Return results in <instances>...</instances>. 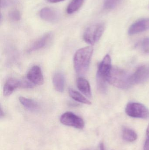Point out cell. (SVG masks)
I'll return each instance as SVG.
<instances>
[{"label": "cell", "instance_id": "cell-1", "mask_svg": "<svg viewBox=\"0 0 149 150\" xmlns=\"http://www.w3.org/2000/svg\"><path fill=\"white\" fill-rule=\"evenodd\" d=\"M93 49L92 47L80 48L76 52L73 58V66L76 73L82 76L85 74L89 67Z\"/></svg>", "mask_w": 149, "mask_h": 150}, {"label": "cell", "instance_id": "cell-2", "mask_svg": "<svg viewBox=\"0 0 149 150\" xmlns=\"http://www.w3.org/2000/svg\"><path fill=\"white\" fill-rule=\"evenodd\" d=\"M112 69L111 57L107 54L99 65L96 76L97 86L101 92L106 91L107 79Z\"/></svg>", "mask_w": 149, "mask_h": 150}, {"label": "cell", "instance_id": "cell-3", "mask_svg": "<svg viewBox=\"0 0 149 150\" xmlns=\"http://www.w3.org/2000/svg\"><path fill=\"white\" fill-rule=\"evenodd\" d=\"M130 75L122 69L112 68L107 82L120 89H127L131 86Z\"/></svg>", "mask_w": 149, "mask_h": 150}, {"label": "cell", "instance_id": "cell-4", "mask_svg": "<svg viewBox=\"0 0 149 150\" xmlns=\"http://www.w3.org/2000/svg\"><path fill=\"white\" fill-rule=\"evenodd\" d=\"M106 25L103 23H98L89 26L83 35L84 40L87 44L93 45L98 42L104 33Z\"/></svg>", "mask_w": 149, "mask_h": 150}, {"label": "cell", "instance_id": "cell-5", "mask_svg": "<svg viewBox=\"0 0 149 150\" xmlns=\"http://www.w3.org/2000/svg\"><path fill=\"white\" fill-rule=\"evenodd\" d=\"M126 113L133 118L147 119L149 117L148 109L143 104L136 102H130L127 105Z\"/></svg>", "mask_w": 149, "mask_h": 150}, {"label": "cell", "instance_id": "cell-6", "mask_svg": "<svg viewBox=\"0 0 149 150\" xmlns=\"http://www.w3.org/2000/svg\"><path fill=\"white\" fill-rule=\"evenodd\" d=\"M33 84L29 81L19 80L15 79H9L4 84L3 94L5 97L11 95L13 92L17 88H32Z\"/></svg>", "mask_w": 149, "mask_h": 150}, {"label": "cell", "instance_id": "cell-7", "mask_svg": "<svg viewBox=\"0 0 149 150\" xmlns=\"http://www.w3.org/2000/svg\"><path fill=\"white\" fill-rule=\"evenodd\" d=\"M60 121L64 125L78 129H82L85 127V122L83 119L71 112H66L63 114L60 117Z\"/></svg>", "mask_w": 149, "mask_h": 150}, {"label": "cell", "instance_id": "cell-8", "mask_svg": "<svg viewBox=\"0 0 149 150\" xmlns=\"http://www.w3.org/2000/svg\"><path fill=\"white\" fill-rule=\"evenodd\" d=\"M149 79V66L143 65L139 67L135 72L130 75L131 86L141 83Z\"/></svg>", "mask_w": 149, "mask_h": 150}, {"label": "cell", "instance_id": "cell-9", "mask_svg": "<svg viewBox=\"0 0 149 150\" xmlns=\"http://www.w3.org/2000/svg\"><path fill=\"white\" fill-rule=\"evenodd\" d=\"M149 30V18H143L136 21L129 27V35L138 34Z\"/></svg>", "mask_w": 149, "mask_h": 150}, {"label": "cell", "instance_id": "cell-10", "mask_svg": "<svg viewBox=\"0 0 149 150\" xmlns=\"http://www.w3.org/2000/svg\"><path fill=\"white\" fill-rule=\"evenodd\" d=\"M28 80L34 85H41L44 83V78L41 68L35 66L30 69L27 75Z\"/></svg>", "mask_w": 149, "mask_h": 150}, {"label": "cell", "instance_id": "cell-11", "mask_svg": "<svg viewBox=\"0 0 149 150\" xmlns=\"http://www.w3.org/2000/svg\"><path fill=\"white\" fill-rule=\"evenodd\" d=\"M39 16L43 20L51 23H54L59 19V15L54 9L48 7L43 8L39 12Z\"/></svg>", "mask_w": 149, "mask_h": 150}, {"label": "cell", "instance_id": "cell-12", "mask_svg": "<svg viewBox=\"0 0 149 150\" xmlns=\"http://www.w3.org/2000/svg\"><path fill=\"white\" fill-rule=\"evenodd\" d=\"M52 38V34L50 33H46L34 42L28 50V52H31L40 50L48 45Z\"/></svg>", "mask_w": 149, "mask_h": 150}, {"label": "cell", "instance_id": "cell-13", "mask_svg": "<svg viewBox=\"0 0 149 150\" xmlns=\"http://www.w3.org/2000/svg\"><path fill=\"white\" fill-rule=\"evenodd\" d=\"M77 85L78 89L84 95L88 98L92 97V91L90 84L87 79L80 77L77 80Z\"/></svg>", "mask_w": 149, "mask_h": 150}, {"label": "cell", "instance_id": "cell-14", "mask_svg": "<svg viewBox=\"0 0 149 150\" xmlns=\"http://www.w3.org/2000/svg\"><path fill=\"white\" fill-rule=\"evenodd\" d=\"M53 83L55 89L59 92H63L64 90L65 78L61 73H57L53 76Z\"/></svg>", "mask_w": 149, "mask_h": 150}, {"label": "cell", "instance_id": "cell-15", "mask_svg": "<svg viewBox=\"0 0 149 150\" xmlns=\"http://www.w3.org/2000/svg\"><path fill=\"white\" fill-rule=\"evenodd\" d=\"M19 100L24 107L31 111H37L39 109V106L38 103L33 100L20 97L19 98Z\"/></svg>", "mask_w": 149, "mask_h": 150}, {"label": "cell", "instance_id": "cell-16", "mask_svg": "<svg viewBox=\"0 0 149 150\" xmlns=\"http://www.w3.org/2000/svg\"><path fill=\"white\" fill-rule=\"evenodd\" d=\"M122 134L123 139L129 142H134L137 138V135L135 131L129 128H123Z\"/></svg>", "mask_w": 149, "mask_h": 150}, {"label": "cell", "instance_id": "cell-17", "mask_svg": "<svg viewBox=\"0 0 149 150\" xmlns=\"http://www.w3.org/2000/svg\"><path fill=\"white\" fill-rule=\"evenodd\" d=\"M69 93L70 97L72 98L79 103L86 104V105H91L92 104L89 100L83 96L81 93L75 90L72 89H69Z\"/></svg>", "mask_w": 149, "mask_h": 150}, {"label": "cell", "instance_id": "cell-18", "mask_svg": "<svg viewBox=\"0 0 149 150\" xmlns=\"http://www.w3.org/2000/svg\"><path fill=\"white\" fill-rule=\"evenodd\" d=\"M85 1V0H72L67 7L66 12L68 14L75 13L81 8Z\"/></svg>", "mask_w": 149, "mask_h": 150}, {"label": "cell", "instance_id": "cell-19", "mask_svg": "<svg viewBox=\"0 0 149 150\" xmlns=\"http://www.w3.org/2000/svg\"><path fill=\"white\" fill-rule=\"evenodd\" d=\"M136 47L144 53H149V38H146L140 40L136 45Z\"/></svg>", "mask_w": 149, "mask_h": 150}, {"label": "cell", "instance_id": "cell-20", "mask_svg": "<svg viewBox=\"0 0 149 150\" xmlns=\"http://www.w3.org/2000/svg\"><path fill=\"white\" fill-rule=\"evenodd\" d=\"M121 0H105L104 7L106 10H111L115 8L120 3Z\"/></svg>", "mask_w": 149, "mask_h": 150}, {"label": "cell", "instance_id": "cell-21", "mask_svg": "<svg viewBox=\"0 0 149 150\" xmlns=\"http://www.w3.org/2000/svg\"><path fill=\"white\" fill-rule=\"evenodd\" d=\"M9 17L12 21H18L21 18L20 11L17 9L10 11L9 13Z\"/></svg>", "mask_w": 149, "mask_h": 150}, {"label": "cell", "instance_id": "cell-22", "mask_svg": "<svg viewBox=\"0 0 149 150\" xmlns=\"http://www.w3.org/2000/svg\"><path fill=\"white\" fill-rule=\"evenodd\" d=\"M143 150H149V124L146 131V139Z\"/></svg>", "mask_w": 149, "mask_h": 150}, {"label": "cell", "instance_id": "cell-23", "mask_svg": "<svg viewBox=\"0 0 149 150\" xmlns=\"http://www.w3.org/2000/svg\"><path fill=\"white\" fill-rule=\"evenodd\" d=\"M15 2L14 0H1V8H5L12 5Z\"/></svg>", "mask_w": 149, "mask_h": 150}, {"label": "cell", "instance_id": "cell-24", "mask_svg": "<svg viewBox=\"0 0 149 150\" xmlns=\"http://www.w3.org/2000/svg\"><path fill=\"white\" fill-rule=\"evenodd\" d=\"M49 2L52 3H56L60 2L63 1L65 0H47Z\"/></svg>", "mask_w": 149, "mask_h": 150}, {"label": "cell", "instance_id": "cell-25", "mask_svg": "<svg viewBox=\"0 0 149 150\" xmlns=\"http://www.w3.org/2000/svg\"><path fill=\"white\" fill-rule=\"evenodd\" d=\"M99 150H105L104 144H103V143H101L100 144Z\"/></svg>", "mask_w": 149, "mask_h": 150}]
</instances>
